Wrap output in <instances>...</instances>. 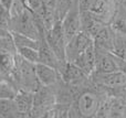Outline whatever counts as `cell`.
<instances>
[{"instance_id":"cell-15","label":"cell","mask_w":126,"mask_h":118,"mask_svg":"<svg viewBox=\"0 0 126 118\" xmlns=\"http://www.w3.org/2000/svg\"><path fill=\"white\" fill-rule=\"evenodd\" d=\"M17 65V50L0 49V71L4 79L9 76Z\"/></svg>"},{"instance_id":"cell-13","label":"cell","mask_w":126,"mask_h":118,"mask_svg":"<svg viewBox=\"0 0 126 118\" xmlns=\"http://www.w3.org/2000/svg\"><path fill=\"white\" fill-rule=\"evenodd\" d=\"M38 51H39V62L38 63L47 64V65L52 66V67L59 70L62 66V64L66 62V61L60 62V60L54 54V52L50 48L48 42L46 41V37L40 39V44H39V48H38Z\"/></svg>"},{"instance_id":"cell-25","label":"cell","mask_w":126,"mask_h":118,"mask_svg":"<svg viewBox=\"0 0 126 118\" xmlns=\"http://www.w3.org/2000/svg\"><path fill=\"white\" fill-rule=\"evenodd\" d=\"M116 60H117V65H118V71L123 73V74L126 76V60H123L121 57L116 56Z\"/></svg>"},{"instance_id":"cell-7","label":"cell","mask_w":126,"mask_h":118,"mask_svg":"<svg viewBox=\"0 0 126 118\" xmlns=\"http://www.w3.org/2000/svg\"><path fill=\"white\" fill-rule=\"evenodd\" d=\"M62 29L64 37L66 39V43L81 30V17H80V8L79 1L72 2L71 8L61 20Z\"/></svg>"},{"instance_id":"cell-22","label":"cell","mask_w":126,"mask_h":118,"mask_svg":"<svg viewBox=\"0 0 126 118\" xmlns=\"http://www.w3.org/2000/svg\"><path fill=\"white\" fill-rule=\"evenodd\" d=\"M106 92H107V94L118 98L124 105H126V83H124L121 86H118V87L107 90Z\"/></svg>"},{"instance_id":"cell-18","label":"cell","mask_w":126,"mask_h":118,"mask_svg":"<svg viewBox=\"0 0 126 118\" xmlns=\"http://www.w3.org/2000/svg\"><path fill=\"white\" fill-rule=\"evenodd\" d=\"M11 37H12L16 48L17 46H30V48H34V49L39 48L40 40H34L32 38H29L27 35L20 34V33L17 32H11Z\"/></svg>"},{"instance_id":"cell-11","label":"cell","mask_w":126,"mask_h":118,"mask_svg":"<svg viewBox=\"0 0 126 118\" xmlns=\"http://www.w3.org/2000/svg\"><path fill=\"white\" fill-rule=\"evenodd\" d=\"M16 108L20 118L30 117V113L33 107V93L28 91L19 90L13 98Z\"/></svg>"},{"instance_id":"cell-29","label":"cell","mask_w":126,"mask_h":118,"mask_svg":"<svg viewBox=\"0 0 126 118\" xmlns=\"http://www.w3.org/2000/svg\"><path fill=\"white\" fill-rule=\"evenodd\" d=\"M122 1H123V3H124L125 7H126V0H122Z\"/></svg>"},{"instance_id":"cell-19","label":"cell","mask_w":126,"mask_h":118,"mask_svg":"<svg viewBox=\"0 0 126 118\" xmlns=\"http://www.w3.org/2000/svg\"><path fill=\"white\" fill-rule=\"evenodd\" d=\"M18 88L8 79L0 81V98L2 99H13L18 93Z\"/></svg>"},{"instance_id":"cell-20","label":"cell","mask_w":126,"mask_h":118,"mask_svg":"<svg viewBox=\"0 0 126 118\" xmlns=\"http://www.w3.org/2000/svg\"><path fill=\"white\" fill-rule=\"evenodd\" d=\"M17 53L27 61L31 63H38L39 62V51L38 49L30 48V46H17Z\"/></svg>"},{"instance_id":"cell-9","label":"cell","mask_w":126,"mask_h":118,"mask_svg":"<svg viewBox=\"0 0 126 118\" xmlns=\"http://www.w3.org/2000/svg\"><path fill=\"white\" fill-rule=\"evenodd\" d=\"M35 74L37 79L41 85L44 86H53L59 82L60 73L57 68L49 66L43 63H35Z\"/></svg>"},{"instance_id":"cell-21","label":"cell","mask_w":126,"mask_h":118,"mask_svg":"<svg viewBox=\"0 0 126 118\" xmlns=\"http://www.w3.org/2000/svg\"><path fill=\"white\" fill-rule=\"evenodd\" d=\"M72 6V0H57L54 7V12L57 20H61L64 18L66 12Z\"/></svg>"},{"instance_id":"cell-12","label":"cell","mask_w":126,"mask_h":118,"mask_svg":"<svg viewBox=\"0 0 126 118\" xmlns=\"http://www.w3.org/2000/svg\"><path fill=\"white\" fill-rule=\"evenodd\" d=\"M110 26L115 34L126 35V7L122 0H117Z\"/></svg>"},{"instance_id":"cell-1","label":"cell","mask_w":126,"mask_h":118,"mask_svg":"<svg viewBox=\"0 0 126 118\" xmlns=\"http://www.w3.org/2000/svg\"><path fill=\"white\" fill-rule=\"evenodd\" d=\"M106 91L97 87L92 82L80 92L70 105L67 118H91L96 117L100 104Z\"/></svg>"},{"instance_id":"cell-27","label":"cell","mask_w":126,"mask_h":118,"mask_svg":"<svg viewBox=\"0 0 126 118\" xmlns=\"http://www.w3.org/2000/svg\"><path fill=\"white\" fill-rule=\"evenodd\" d=\"M123 117L126 118V105H124V108H123Z\"/></svg>"},{"instance_id":"cell-8","label":"cell","mask_w":126,"mask_h":118,"mask_svg":"<svg viewBox=\"0 0 126 118\" xmlns=\"http://www.w3.org/2000/svg\"><path fill=\"white\" fill-rule=\"evenodd\" d=\"M115 33L110 24L103 26L93 37V45L95 51L101 52H113Z\"/></svg>"},{"instance_id":"cell-2","label":"cell","mask_w":126,"mask_h":118,"mask_svg":"<svg viewBox=\"0 0 126 118\" xmlns=\"http://www.w3.org/2000/svg\"><path fill=\"white\" fill-rule=\"evenodd\" d=\"M10 32H17L20 34L27 35L29 38H32L34 40H40L39 29L35 21L34 12L30 9L26 8L20 13L16 15H11L10 21Z\"/></svg>"},{"instance_id":"cell-4","label":"cell","mask_w":126,"mask_h":118,"mask_svg":"<svg viewBox=\"0 0 126 118\" xmlns=\"http://www.w3.org/2000/svg\"><path fill=\"white\" fill-rule=\"evenodd\" d=\"M93 44V38L86 32L80 30L65 46V59L67 62H74L89 46Z\"/></svg>"},{"instance_id":"cell-17","label":"cell","mask_w":126,"mask_h":118,"mask_svg":"<svg viewBox=\"0 0 126 118\" xmlns=\"http://www.w3.org/2000/svg\"><path fill=\"white\" fill-rule=\"evenodd\" d=\"M0 118H20L13 99L0 98Z\"/></svg>"},{"instance_id":"cell-6","label":"cell","mask_w":126,"mask_h":118,"mask_svg":"<svg viewBox=\"0 0 126 118\" xmlns=\"http://www.w3.org/2000/svg\"><path fill=\"white\" fill-rule=\"evenodd\" d=\"M60 77L63 82L71 85L82 86L90 83V76L85 74L84 71L73 62H65L59 68Z\"/></svg>"},{"instance_id":"cell-26","label":"cell","mask_w":126,"mask_h":118,"mask_svg":"<svg viewBox=\"0 0 126 118\" xmlns=\"http://www.w3.org/2000/svg\"><path fill=\"white\" fill-rule=\"evenodd\" d=\"M13 1H15V0H0V7H2V8H4L6 10L10 11L11 7H12V4H13Z\"/></svg>"},{"instance_id":"cell-23","label":"cell","mask_w":126,"mask_h":118,"mask_svg":"<svg viewBox=\"0 0 126 118\" xmlns=\"http://www.w3.org/2000/svg\"><path fill=\"white\" fill-rule=\"evenodd\" d=\"M42 4H43V0H27L28 9H30L33 12H38Z\"/></svg>"},{"instance_id":"cell-24","label":"cell","mask_w":126,"mask_h":118,"mask_svg":"<svg viewBox=\"0 0 126 118\" xmlns=\"http://www.w3.org/2000/svg\"><path fill=\"white\" fill-rule=\"evenodd\" d=\"M94 0H79V8L80 11H86L90 10L93 4Z\"/></svg>"},{"instance_id":"cell-28","label":"cell","mask_w":126,"mask_h":118,"mask_svg":"<svg viewBox=\"0 0 126 118\" xmlns=\"http://www.w3.org/2000/svg\"><path fill=\"white\" fill-rule=\"evenodd\" d=\"M1 79H4V75L2 74L1 71H0V81H1Z\"/></svg>"},{"instance_id":"cell-3","label":"cell","mask_w":126,"mask_h":118,"mask_svg":"<svg viewBox=\"0 0 126 118\" xmlns=\"http://www.w3.org/2000/svg\"><path fill=\"white\" fill-rule=\"evenodd\" d=\"M46 41L52 49L54 54L60 60V62H65V46H66V39L64 37L62 29V24L60 20H57L53 26L46 33Z\"/></svg>"},{"instance_id":"cell-14","label":"cell","mask_w":126,"mask_h":118,"mask_svg":"<svg viewBox=\"0 0 126 118\" xmlns=\"http://www.w3.org/2000/svg\"><path fill=\"white\" fill-rule=\"evenodd\" d=\"M80 17H81V30L86 32L92 38L96 34V32L103 26H105L91 10L80 11Z\"/></svg>"},{"instance_id":"cell-10","label":"cell","mask_w":126,"mask_h":118,"mask_svg":"<svg viewBox=\"0 0 126 118\" xmlns=\"http://www.w3.org/2000/svg\"><path fill=\"white\" fill-rule=\"evenodd\" d=\"M94 71L103 73H110L118 71L116 55L112 52L95 51V68Z\"/></svg>"},{"instance_id":"cell-5","label":"cell","mask_w":126,"mask_h":118,"mask_svg":"<svg viewBox=\"0 0 126 118\" xmlns=\"http://www.w3.org/2000/svg\"><path fill=\"white\" fill-rule=\"evenodd\" d=\"M90 79H91L92 84L105 91L118 87V86L126 83V76L121 71H115V72L110 73L93 71L92 74L90 75Z\"/></svg>"},{"instance_id":"cell-16","label":"cell","mask_w":126,"mask_h":118,"mask_svg":"<svg viewBox=\"0 0 126 118\" xmlns=\"http://www.w3.org/2000/svg\"><path fill=\"white\" fill-rule=\"evenodd\" d=\"M73 63L80 66L84 71L85 74H87L90 76L92 74V72L94 71V68H95V49H94L93 44L91 46H89Z\"/></svg>"}]
</instances>
